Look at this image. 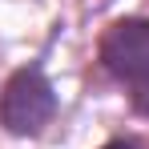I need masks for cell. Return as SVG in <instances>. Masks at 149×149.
Returning <instances> with one entry per match:
<instances>
[{"label":"cell","instance_id":"7a4b0ae2","mask_svg":"<svg viewBox=\"0 0 149 149\" xmlns=\"http://www.w3.org/2000/svg\"><path fill=\"white\" fill-rule=\"evenodd\" d=\"M101 65L109 77H117L125 85H145L149 81V16H125L105 28Z\"/></svg>","mask_w":149,"mask_h":149},{"label":"cell","instance_id":"277c9868","mask_svg":"<svg viewBox=\"0 0 149 149\" xmlns=\"http://www.w3.org/2000/svg\"><path fill=\"white\" fill-rule=\"evenodd\" d=\"M101 149H137L133 141H109V145H101Z\"/></svg>","mask_w":149,"mask_h":149},{"label":"cell","instance_id":"3957f363","mask_svg":"<svg viewBox=\"0 0 149 149\" xmlns=\"http://www.w3.org/2000/svg\"><path fill=\"white\" fill-rule=\"evenodd\" d=\"M133 109L149 117V81H145V85H133Z\"/></svg>","mask_w":149,"mask_h":149},{"label":"cell","instance_id":"6da1fadb","mask_svg":"<svg viewBox=\"0 0 149 149\" xmlns=\"http://www.w3.org/2000/svg\"><path fill=\"white\" fill-rule=\"evenodd\" d=\"M56 117V89L40 65H24L0 89V125L12 137H36Z\"/></svg>","mask_w":149,"mask_h":149}]
</instances>
